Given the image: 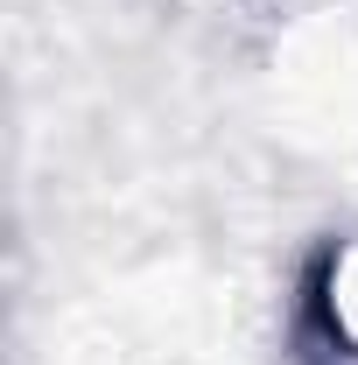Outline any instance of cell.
<instances>
[{
	"instance_id": "obj_1",
	"label": "cell",
	"mask_w": 358,
	"mask_h": 365,
	"mask_svg": "<svg viewBox=\"0 0 358 365\" xmlns=\"http://www.w3.org/2000/svg\"><path fill=\"white\" fill-rule=\"evenodd\" d=\"M323 337L337 344V359L358 365V246L330 253V274H323Z\"/></svg>"
}]
</instances>
